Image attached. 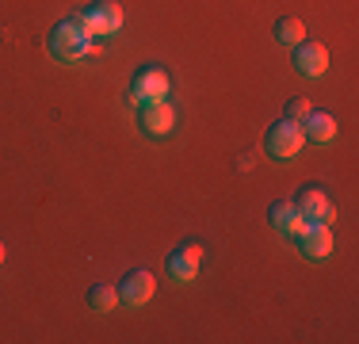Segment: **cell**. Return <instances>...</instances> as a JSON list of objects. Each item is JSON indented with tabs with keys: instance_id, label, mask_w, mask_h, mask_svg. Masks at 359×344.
Wrapping results in <instances>:
<instances>
[{
	"instance_id": "obj_1",
	"label": "cell",
	"mask_w": 359,
	"mask_h": 344,
	"mask_svg": "<svg viewBox=\"0 0 359 344\" xmlns=\"http://www.w3.org/2000/svg\"><path fill=\"white\" fill-rule=\"evenodd\" d=\"M46 46H50V54H54L57 62L76 65L81 58H88V50H92V34L84 31V23L76 20V15H69V20L54 23V31H50Z\"/></svg>"
},
{
	"instance_id": "obj_2",
	"label": "cell",
	"mask_w": 359,
	"mask_h": 344,
	"mask_svg": "<svg viewBox=\"0 0 359 344\" xmlns=\"http://www.w3.org/2000/svg\"><path fill=\"white\" fill-rule=\"evenodd\" d=\"M302 142H306L302 126H298L294 119H279V123H271L268 138H264V150H268L276 161H290V157H298Z\"/></svg>"
},
{
	"instance_id": "obj_3",
	"label": "cell",
	"mask_w": 359,
	"mask_h": 344,
	"mask_svg": "<svg viewBox=\"0 0 359 344\" xmlns=\"http://www.w3.org/2000/svg\"><path fill=\"white\" fill-rule=\"evenodd\" d=\"M130 100L138 103H157L168 100V73L161 65H142L138 73L130 77Z\"/></svg>"
},
{
	"instance_id": "obj_4",
	"label": "cell",
	"mask_w": 359,
	"mask_h": 344,
	"mask_svg": "<svg viewBox=\"0 0 359 344\" xmlns=\"http://www.w3.org/2000/svg\"><path fill=\"white\" fill-rule=\"evenodd\" d=\"M76 20L84 23V31L88 34H115L123 31V8L115 4V0H96L92 8H84V12H76Z\"/></svg>"
},
{
	"instance_id": "obj_5",
	"label": "cell",
	"mask_w": 359,
	"mask_h": 344,
	"mask_svg": "<svg viewBox=\"0 0 359 344\" xmlns=\"http://www.w3.org/2000/svg\"><path fill=\"white\" fill-rule=\"evenodd\" d=\"M138 126H142V134H149V138H165V134L176 126V107H172L168 100L142 103V111H138Z\"/></svg>"
},
{
	"instance_id": "obj_6",
	"label": "cell",
	"mask_w": 359,
	"mask_h": 344,
	"mask_svg": "<svg viewBox=\"0 0 359 344\" xmlns=\"http://www.w3.org/2000/svg\"><path fill=\"white\" fill-rule=\"evenodd\" d=\"M298 249H302L306 260H325L332 253V230L329 222H306L298 230Z\"/></svg>"
},
{
	"instance_id": "obj_7",
	"label": "cell",
	"mask_w": 359,
	"mask_h": 344,
	"mask_svg": "<svg viewBox=\"0 0 359 344\" xmlns=\"http://www.w3.org/2000/svg\"><path fill=\"white\" fill-rule=\"evenodd\" d=\"M153 295H157V279H153V272L134 268L130 275H123V287H118V303H126V306H145Z\"/></svg>"
},
{
	"instance_id": "obj_8",
	"label": "cell",
	"mask_w": 359,
	"mask_h": 344,
	"mask_svg": "<svg viewBox=\"0 0 359 344\" xmlns=\"http://www.w3.org/2000/svg\"><path fill=\"white\" fill-rule=\"evenodd\" d=\"M199 260H203V249L195 245V241H187V245H180V249L168 253L165 268H168V275H172L176 283H187V279L199 275Z\"/></svg>"
},
{
	"instance_id": "obj_9",
	"label": "cell",
	"mask_w": 359,
	"mask_h": 344,
	"mask_svg": "<svg viewBox=\"0 0 359 344\" xmlns=\"http://www.w3.org/2000/svg\"><path fill=\"white\" fill-rule=\"evenodd\" d=\"M290 62H294V69L302 77H321L325 69H329V50L321 46V42H310V39H302L294 46V58H290Z\"/></svg>"
},
{
	"instance_id": "obj_10",
	"label": "cell",
	"mask_w": 359,
	"mask_h": 344,
	"mask_svg": "<svg viewBox=\"0 0 359 344\" xmlns=\"http://www.w3.org/2000/svg\"><path fill=\"white\" fill-rule=\"evenodd\" d=\"M302 222H332V203L321 187H302V195L294 199Z\"/></svg>"
},
{
	"instance_id": "obj_11",
	"label": "cell",
	"mask_w": 359,
	"mask_h": 344,
	"mask_svg": "<svg viewBox=\"0 0 359 344\" xmlns=\"http://www.w3.org/2000/svg\"><path fill=\"white\" fill-rule=\"evenodd\" d=\"M298 126H302V138H310V142H318V145L337 138V119H332L329 111H310Z\"/></svg>"
},
{
	"instance_id": "obj_12",
	"label": "cell",
	"mask_w": 359,
	"mask_h": 344,
	"mask_svg": "<svg viewBox=\"0 0 359 344\" xmlns=\"http://www.w3.org/2000/svg\"><path fill=\"white\" fill-rule=\"evenodd\" d=\"M271 226H276L279 234H287V237H298V230H302L306 222H302V214H298L294 203H276L271 206Z\"/></svg>"
},
{
	"instance_id": "obj_13",
	"label": "cell",
	"mask_w": 359,
	"mask_h": 344,
	"mask_svg": "<svg viewBox=\"0 0 359 344\" xmlns=\"http://www.w3.org/2000/svg\"><path fill=\"white\" fill-rule=\"evenodd\" d=\"M88 306L96 310V314H111V310L118 306V287H111V283H92L88 287Z\"/></svg>"
},
{
	"instance_id": "obj_14",
	"label": "cell",
	"mask_w": 359,
	"mask_h": 344,
	"mask_svg": "<svg viewBox=\"0 0 359 344\" xmlns=\"http://www.w3.org/2000/svg\"><path fill=\"white\" fill-rule=\"evenodd\" d=\"M302 39H306V23H302V20H294V15H283V20H276V42L298 46Z\"/></svg>"
},
{
	"instance_id": "obj_15",
	"label": "cell",
	"mask_w": 359,
	"mask_h": 344,
	"mask_svg": "<svg viewBox=\"0 0 359 344\" xmlns=\"http://www.w3.org/2000/svg\"><path fill=\"white\" fill-rule=\"evenodd\" d=\"M310 111H313V103L306 100V96H294V100L287 103V119H294V123H302V119L310 115Z\"/></svg>"
},
{
	"instance_id": "obj_16",
	"label": "cell",
	"mask_w": 359,
	"mask_h": 344,
	"mask_svg": "<svg viewBox=\"0 0 359 344\" xmlns=\"http://www.w3.org/2000/svg\"><path fill=\"white\" fill-rule=\"evenodd\" d=\"M0 264H4V241H0Z\"/></svg>"
}]
</instances>
